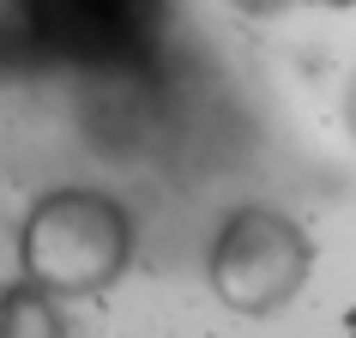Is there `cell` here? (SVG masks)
I'll return each mask as SVG.
<instances>
[{"label": "cell", "instance_id": "6da1fadb", "mask_svg": "<svg viewBox=\"0 0 356 338\" xmlns=\"http://www.w3.org/2000/svg\"><path fill=\"white\" fill-rule=\"evenodd\" d=\"M127 211L109 193L91 188H60L31 206L19 230V266L55 296H97L127 272Z\"/></svg>", "mask_w": 356, "mask_h": 338}, {"label": "cell", "instance_id": "7a4b0ae2", "mask_svg": "<svg viewBox=\"0 0 356 338\" xmlns=\"http://www.w3.org/2000/svg\"><path fill=\"white\" fill-rule=\"evenodd\" d=\"M314 272V242L290 211L242 206L229 211L211 242V290L242 320H272L302 296Z\"/></svg>", "mask_w": 356, "mask_h": 338}, {"label": "cell", "instance_id": "3957f363", "mask_svg": "<svg viewBox=\"0 0 356 338\" xmlns=\"http://www.w3.org/2000/svg\"><path fill=\"white\" fill-rule=\"evenodd\" d=\"M13 13L73 61H121L157 37L169 0H13Z\"/></svg>", "mask_w": 356, "mask_h": 338}, {"label": "cell", "instance_id": "277c9868", "mask_svg": "<svg viewBox=\"0 0 356 338\" xmlns=\"http://www.w3.org/2000/svg\"><path fill=\"white\" fill-rule=\"evenodd\" d=\"M49 296L55 290H42L37 278H24L19 290H0V332H19V326H31V332H67L60 314H42Z\"/></svg>", "mask_w": 356, "mask_h": 338}, {"label": "cell", "instance_id": "5b68a950", "mask_svg": "<svg viewBox=\"0 0 356 338\" xmlns=\"http://www.w3.org/2000/svg\"><path fill=\"white\" fill-rule=\"evenodd\" d=\"M229 6H242V13H254V19H266V13H278V6H290V0H229Z\"/></svg>", "mask_w": 356, "mask_h": 338}, {"label": "cell", "instance_id": "8992f818", "mask_svg": "<svg viewBox=\"0 0 356 338\" xmlns=\"http://www.w3.org/2000/svg\"><path fill=\"white\" fill-rule=\"evenodd\" d=\"M350 133H356V91H350Z\"/></svg>", "mask_w": 356, "mask_h": 338}, {"label": "cell", "instance_id": "52a82bcc", "mask_svg": "<svg viewBox=\"0 0 356 338\" xmlns=\"http://www.w3.org/2000/svg\"><path fill=\"white\" fill-rule=\"evenodd\" d=\"M332 6H344V0H332Z\"/></svg>", "mask_w": 356, "mask_h": 338}]
</instances>
